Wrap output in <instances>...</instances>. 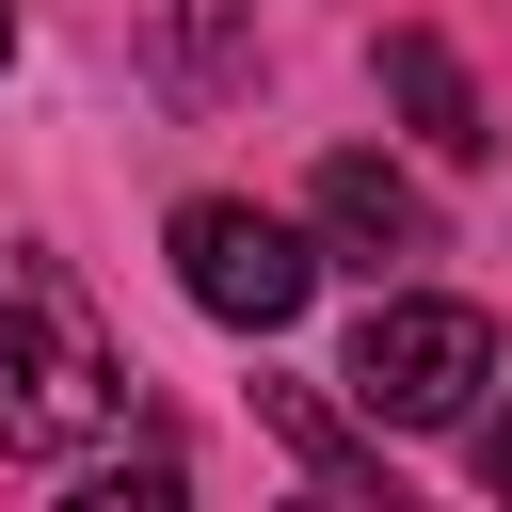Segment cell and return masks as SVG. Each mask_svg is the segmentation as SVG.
Listing matches in <instances>:
<instances>
[{"label":"cell","instance_id":"obj_9","mask_svg":"<svg viewBox=\"0 0 512 512\" xmlns=\"http://www.w3.org/2000/svg\"><path fill=\"white\" fill-rule=\"evenodd\" d=\"M0 64H16V0H0Z\"/></svg>","mask_w":512,"mask_h":512},{"label":"cell","instance_id":"obj_5","mask_svg":"<svg viewBox=\"0 0 512 512\" xmlns=\"http://www.w3.org/2000/svg\"><path fill=\"white\" fill-rule=\"evenodd\" d=\"M384 96L416 112L432 160H480V144H496V128H480V80L448 64V32H384Z\"/></svg>","mask_w":512,"mask_h":512},{"label":"cell","instance_id":"obj_3","mask_svg":"<svg viewBox=\"0 0 512 512\" xmlns=\"http://www.w3.org/2000/svg\"><path fill=\"white\" fill-rule=\"evenodd\" d=\"M160 240H176V288H192L224 336H288V320H304V288H320V240H304V224H272V208H240V192H192Z\"/></svg>","mask_w":512,"mask_h":512},{"label":"cell","instance_id":"obj_6","mask_svg":"<svg viewBox=\"0 0 512 512\" xmlns=\"http://www.w3.org/2000/svg\"><path fill=\"white\" fill-rule=\"evenodd\" d=\"M272 432H288V448H304V464H320L336 496H384V464H368V448H352V432L320 416V384H272Z\"/></svg>","mask_w":512,"mask_h":512},{"label":"cell","instance_id":"obj_1","mask_svg":"<svg viewBox=\"0 0 512 512\" xmlns=\"http://www.w3.org/2000/svg\"><path fill=\"white\" fill-rule=\"evenodd\" d=\"M96 432H128V368H112L96 304H80L32 240H0V448H16V464H64V448H96Z\"/></svg>","mask_w":512,"mask_h":512},{"label":"cell","instance_id":"obj_4","mask_svg":"<svg viewBox=\"0 0 512 512\" xmlns=\"http://www.w3.org/2000/svg\"><path fill=\"white\" fill-rule=\"evenodd\" d=\"M320 240L352 256V272H400V256H448V224H432V192L400 176V160H320Z\"/></svg>","mask_w":512,"mask_h":512},{"label":"cell","instance_id":"obj_7","mask_svg":"<svg viewBox=\"0 0 512 512\" xmlns=\"http://www.w3.org/2000/svg\"><path fill=\"white\" fill-rule=\"evenodd\" d=\"M176 480H192V464H176V448H128V464H112V480H96V496H80V512H128V496H176Z\"/></svg>","mask_w":512,"mask_h":512},{"label":"cell","instance_id":"obj_2","mask_svg":"<svg viewBox=\"0 0 512 512\" xmlns=\"http://www.w3.org/2000/svg\"><path fill=\"white\" fill-rule=\"evenodd\" d=\"M384 432H448L480 384H496V336H480V304H432V288H400V304H368L352 320V368H336Z\"/></svg>","mask_w":512,"mask_h":512},{"label":"cell","instance_id":"obj_8","mask_svg":"<svg viewBox=\"0 0 512 512\" xmlns=\"http://www.w3.org/2000/svg\"><path fill=\"white\" fill-rule=\"evenodd\" d=\"M480 480H496V496H512V400H496V416H480Z\"/></svg>","mask_w":512,"mask_h":512}]
</instances>
